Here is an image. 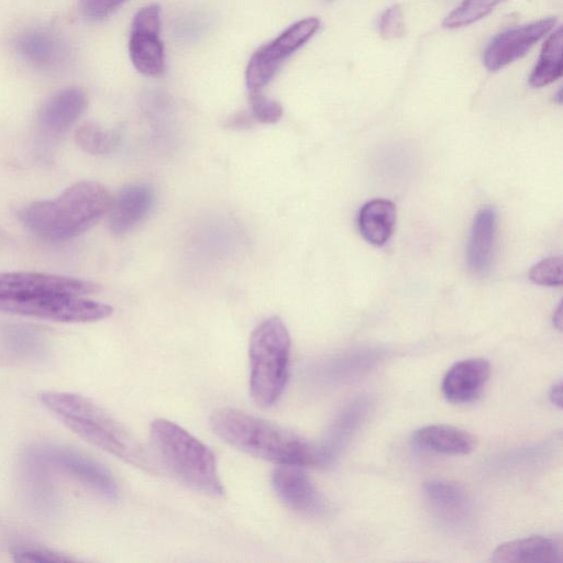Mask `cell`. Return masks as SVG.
I'll use <instances>...</instances> for the list:
<instances>
[{"label":"cell","instance_id":"cell-1","mask_svg":"<svg viewBox=\"0 0 563 563\" xmlns=\"http://www.w3.org/2000/svg\"><path fill=\"white\" fill-rule=\"evenodd\" d=\"M210 426L231 446L277 465L328 466L320 445L239 409H217L210 417Z\"/></svg>","mask_w":563,"mask_h":563},{"label":"cell","instance_id":"cell-2","mask_svg":"<svg viewBox=\"0 0 563 563\" xmlns=\"http://www.w3.org/2000/svg\"><path fill=\"white\" fill-rule=\"evenodd\" d=\"M40 398L51 412L86 442L143 471L157 472V463L141 443L93 400L66 391H45Z\"/></svg>","mask_w":563,"mask_h":563},{"label":"cell","instance_id":"cell-3","mask_svg":"<svg viewBox=\"0 0 563 563\" xmlns=\"http://www.w3.org/2000/svg\"><path fill=\"white\" fill-rule=\"evenodd\" d=\"M112 198L100 183L79 181L55 199L27 205L19 212V218L36 238L63 242L99 222L109 212Z\"/></svg>","mask_w":563,"mask_h":563},{"label":"cell","instance_id":"cell-4","mask_svg":"<svg viewBox=\"0 0 563 563\" xmlns=\"http://www.w3.org/2000/svg\"><path fill=\"white\" fill-rule=\"evenodd\" d=\"M156 457L180 483L213 498L224 496L212 450L177 423L156 418L150 424Z\"/></svg>","mask_w":563,"mask_h":563},{"label":"cell","instance_id":"cell-5","mask_svg":"<svg viewBox=\"0 0 563 563\" xmlns=\"http://www.w3.org/2000/svg\"><path fill=\"white\" fill-rule=\"evenodd\" d=\"M290 334L279 317L262 321L249 344L250 394L263 408L275 405L283 395L289 375Z\"/></svg>","mask_w":563,"mask_h":563},{"label":"cell","instance_id":"cell-6","mask_svg":"<svg viewBox=\"0 0 563 563\" xmlns=\"http://www.w3.org/2000/svg\"><path fill=\"white\" fill-rule=\"evenodd\" d=\"M0 311L57 322H95L110 317L107 303L69 294H54L26 299L0 300Z\"/></svg>","mask_w":563,"mask_h":563},{"label":"cell","instance_id":"cell-7","mask_svg":"<svg viewBox=\"0 0 563 563\" xmlns=\"http://www.w3.org/2000/svg\"><path fill=\"white\" fill-rule=\"evenodd\" d=\"M319 26L320 21L317 18L299 20L276 38L255 51L245 71L250 92L261 91L274 78L282 64L305 45Z\"/></svg>","mask_w":563,"mask_h":563},{"label":"cell","instance_id":"cell-8","mask_svg":"<svg viewBox=\"0 0 563 563\" xmlns=\"http://www.w3.org/2000/svg\"><path fill=\"white\" fill-rule=\"evenodd\" d=\"M30 457L69 475L107 498L113 499L118 496V485L112 474L102 464L76 449L44 444L32 449Z\"/></svg>","mask_w":563,"mask_h":563},{"label":"cell","instance_id":"cell-9","mask_svg":"<svg viewBox=\"0 0 563 563\" xmlns=\"http://www.w3.org/2000/svg\"><path fill=\"white\" fill-rule=\"evenodd\" d=\"M89 280L35 272L0 273V300L26 299L54 294L84 296L97 292Z\"/></svg>","mask_w":563,"mask_h":563},{"label":"cell","instance_id":"cell-10","mask_svg":"<svg viewBox=\"0 0 563 563\" xmlns=\"http://www.w3.org/2000/svg\"><path fill=\"white\" fill-rule=\"evenodd\" d=\"M161 34V9L148 4L133 18L129 41L132 64L140 73L158 76L165 69L164 44Z\"/></svg>","mask_w":563,"mask_h":563},{"label":"cell","instance_id":"cell-11","mask_svg":"<svg viewBox=\"0 0 563 563\" xmlns=\"http://www.w3.org/2000/svg\"><path fill=\"white\" fill-rule=\"evenodd\" d=\"M277 497L289 509L309 517H322L329 504L301 466L278 465L272 474Z\"/></svg>","mask_w":563,"mask_h":563},{"label":"cell","instance_id":"cell-12","mask_svg":"<svg viewBox=\"0 0 563 563\" xmlns=\"http://www.w3.org/2000/svg\"><path fill=\"white\" fill-rule=\"evenodd\" d=\"M555 23L556 19L551 16L499 33L484 52L485 67L489 71H497L522 57L553 29Z\"/></svg>","mask_w":563,"mask_h":563},{"label":"cell","instance_id":"cell-13","mask_svg":"<svg viewBox=\"0 0 563 563\" xmlns=\"http://www.w3.org/2000/svg\"><path fill=\"white\" fill-rule=\"evenodd\" d=\"M87 104V95L78 87L55 92L38 112L41 134L51 140L63 135L85 112Z\"/></svg>","mask_w":563,"mask_h":563},{"label":"cell","instance_id":"cell-14","mask_svg":"<svg viewBox=\"0 0 563 563\" xmlns=\"http://www.w3.org/2000/svg\"><path fill=\"white\" fill-rule=\"evenodd\" d=\"M155 191L148 184H131L112 198L109 209V229L115 235L124 234L141 223L151 212Z\"/></svg>","mask_w":563,"mask_h":563},{"label":"cell","instance_id":"cell-15","mask_svg":"<svg viewBox=\"0 0 563 563\" xmlns=\"http://www.w3.org/2000/svg\"><path fill=\"white\" fill-rule=\"evenodd\" d=\"M490 375L489 363L481 357L456 362L445 373L442 380L444 397L454 404L475 400L484 389Z\"/></svg>","mask_w":563,"mask_h":563},{"label":"cell","instance_id":"cell-16","mask_svg":"<svg viewBox=\"0 0 563 563\" xmlns=\"http://www.w3.org/2000/svg\"><path fill=\"white\" fill-rule=\"evenodd\" d=\"M498 563H561L562 543L555 539L533 536L505 542L490 556Z\"/></svg>","mask_w":563,"mask_h":563},{"label":"cell","instance_id":"cell-17","mask_svg":"<svg viewBox=\"0 0 563 563\" xmlns=\"http://www.w3.org/2000/svg\"><path fill=\"white\" fill-rule=\"evenodd\" d=\"M495 234L496 212L484 208L475 216L466 251L468 267L476 275L484 276L490 268Z\"/></svg>","mask_w":563,"mask_h":563},{"label":"cell","instance_id":"cell-18","mask_svg":"<svg viewBox=\"0 0 563 563\" xmlns=\"http://www.w3.org/2000/svg\"><path fill=\"white\" fill-rule=\"evenodd\" d=\"M412 440L423 450L452 455L468 454L476 445L470 432L449 424L422 427L413 433Z\"/></svg>","mask_w":563,"mask_h":563},{"label":"cell","instance_id":"cell-19","mask_svg":"<svg viewBox=\"0 0 563 563\" xmlns=\"http://www.w3.org/2000/svg\"><path fill=\"white\" fill-rule=\"evenodd\" d=\"M396 223V207L386 199H374L360 210L357 224L362 236L371 244L382 246L390 239Z\"/></svg>","mask_w":563,"mask_h":563},{"label":"cell","instance_id":"cell-20","mask_svg":"<svg viewBox=\"0 0 563 563\" xmlns=\"http://www.w3.org/2000/svg\"><path fill=\"white\" fill-rule=\"evenodd\" d=\"M423 494L441 516L461 519L470 510L465 492L456 484L445 481H430L423 485Z\"/></svg>","mask_w":563,"mask_h":563},{"label":"cell","instance_id":"cell-21","mask_svg":"<svg viewBox=\"0 0 563 563\" xmlns=\"http://www.w3.org/2000/svg\"><path fill=\"white\" fill-rule=\"evenodd\" d=\"M562 27L559 26L542 46L538 63L529 77L530 86L540 88L562 76Z\"/></svg>","mask_w":563,"mask_h":563},{"label":"cell","instance_id":"cell-22","mask_svg":"<svg viewBox=\"0 0 563 563\" xmlns=\"http://www.w3.org/2000/svg\"><path fill=\"white\" fill-rule=\"evenodd\" d=\"M76 144L86 153L101 155L109 153L118 143V135L103 130L100 125L88 122L75 132Z\"/></svg>","mask_w":563,"mask_h":563},{"label":"cell","instance_id":"cell-23","mask_svg":"<svg viewBox=\"0 0 563 563\" xmlns=\"http://www.w3.org/2000/svg\"><path fill=\"white\" fill-rule=\"evenodd\" d=\"M503 1L505 0H463L444 18L442 24L448 29L467 26L485 18Z\"/></svg>","mask_w":563,"mask_h":563},{"label":"cell","instance_id":"cell-24","mask_svg":"<svg viewBox=\"0 0 563 563\" xmlns=\"http://www.w3.org/2000/svg\"><path fill=\"white\" fill-rule=\"evenodd\" d=\"M11 555L15 562L22 563H67L75 562V559L68 556L58 551L35 545V544H16L12 551Z\"/></svg>","mask_w":563,"mask_h":563},{"label":"cell","instance_id":"cell-25","mask_svg":"<svg viewBox=\"0 0 563 563\" xmlns=\"http://www.w3.org/2000/svg\"><path fill=\"white\" fill-rule=\"evenodd\" d=\"M250 113L256 122L274 124L282 119L284 109L278 101L256 91L250 92Z\"/></svg>","mask_w":563,"mask_h":563},{"label":"cell","instance_id":"cell-26","mask_svg":"<svg viewBox=\"0 0 563 563\" xmlns=\"http://www.w3.org/2000/svg\"><path fill=\"white\" fill-rule=\"evenodd\" d=\"M530 279L542 286H560L563 279V261L561 256H551L533 265Z\"/></svg>","mask_w":563,"mask_h":563},{"label":"cell","instance_id":"cell-27","mask_svg":"<svg viewBox=\"0 0 563 563\" xmlns=\"http://www.w3.org/2000/svg\"><path fill=\"white\" fill-rule=\"evenodd\" d=\"M379 33L384 38H397L405 34V20L399 5L388 8L379 19Z\"/></svg>","mask_w":563,"mask_h":563},{"label":"cell","instance_id":"cell-28","mask_svg":"<svg viewBox=\"0 0 563 563\" xmlns=\"http://www.w3.org/2000/svg\"><path fill=\"white\" fill-rule=\"evenodd\" d=\"M126 0H80L81 13L91 20H101L110 15Z\"/></svg>","mask_w":563,"mask_h":563},{"label":"cell","instance_id":"cell-29","mask_svg":"<svg viewBox=\"0 0 563 563\" xmlns=\"http://www.w3.org/2000/svg\"><path fill=\"white\" fill-rule=\"evenodd\" d=\"M254 119L251 113L240 112L229 120L228 126L231 129H245L253 124Z\"/></svg>","mask_w":563,"mask_h":563},{"label":"cell","instance_id":"cell-30","mask_svg":"<svg viewBox=\"0 0 563 563\" xmlns=\"http://www.w3.org/2000/svg\"><path fill=\"white\" fill-rule=\"evenodd\" d=\"M549 397H550L551 402L554 406L562 408V398L563 397H562V383L561 382H559L558 384L552 386Z\"/></svg>","mask_w":563,"mask_h":563},{"label":"cell","instance_id":"cell-31","mask_svg":"<svg viewBox=\"0 0 563 563\" xmlns=\"http://www.w3.org/2000/svg\"><path fill=\"white\" fill-rule=\"evenodd\" d=\"M553 322H554V325L559 330H561V328H562V307H561V305L558 307V310L554 312Z\"/></svg>","mask_w":563,"mask_h":563}]
</instances>
